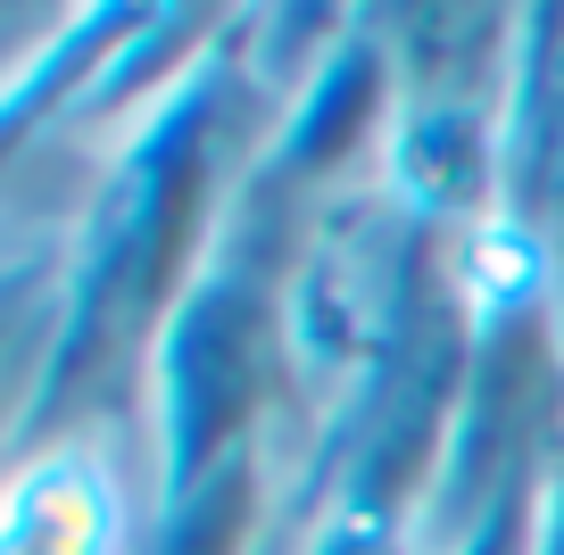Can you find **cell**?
Here are the masks:
<instances>
[{
	"label": "cell",
	"instance_id": "cell-1",
	"mask_svg": "<svg viewBox=\"0 0 564 555\" xmlns=\"http://www.w3.org/2000/svg\"><path fill=\"white\" fill-rule=\"evenodd\" d=\"M0 555H100V498L75 465H42L0 514Z\"/></svg>",
	"mask_w": 564,
	"mask_h": 555
}]
</instances>
